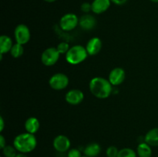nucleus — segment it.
<instances>
[{"label":"nucleus","instance_id":"nucleus-1","mask_svg":"<svg viewBox=\"0 0 158 157\" xmlns=\"http://www.w3.org/2000/svg\"><path fill=\"white\" fill-rule=\"evenodd\" d=\"M89 89L91 94L100 99H107L113 92V86L103 77L97 76L89 81Z\"/></svg>","mask_w":158,"mask_h":157},{"label":"nucleus","instance_id":"nucleus-2","mask_svg":"<svg viewBox=\"0 0 158 157\" xmlns=\"http://www.w3.org/2000/svg\"><path fill=\"white\" fill-rule=\"evenodd\" d=\"M13 146L20 153H29L36 148V137L34 134L29 133L27 132H23L14 138Z\"/></svg>","mask_w":158,"mask_h":157},{"label":"nucleus","instance_id":"nucleus-3","mask_svg":"<svg viewBox=\"0 0 158 157\" xmlns=\"http://www.w3.org/2000/svg\"><path fill=\"white\" fill-rule=\"evenodd\" d=\"M66 60L70 65H78L86 59L88 55L86 47L80 45L72 46L66 54Z\"/></svg>","mask_w":158,"mask_h":157},{"label":"nucleus","instance_id":"nucleus-4","mask_svg":"<svg viewBox=\"0 0 158 157\" xmlns=\"http://www.w3.org/2000/svg\"><path fill=\"white\" fill-rule=\"evenodd\" d=\"M69 83V77L64 73L57 72L52 75L49 80V85L51 89L56 91H60L65 89Z\"/></svg>","mask_w":158,"mask_h":157},{"label":"nucleus","instance_id":"nucleus-5","mask_svg":"<svg viewBox=\"0 0 158 157\" xmlns=\"http://www.w3.org/2000/svg\"><path fill=\"white\" fill-rule=\"evenodd\" d=\"M60 57V52L56 48L49 47L45 49L41 54L42 63L46 66H52L59 61Z\"/></svg>","mask_w":158,"mask_h":157},{"label":"nucleus","instance_id":"nucleus-6","mask_svg":"<svg viewBox=\"0 0 158 157\" xmlns=\"http://www.w3.org/2000/svg\"><path fill=\"white\" fill-rule=\"evenodd\" d=\"M14 38L15 42L21 45H26L31 38V32L29 27L25 24H19L14 30Z\"/></svg>","mask_w":158,"mask_h":157},{"label":"nucleus","instance_id":"nucleus-7","mask_svg":"<svg viewBox=\"0 0 158 157\" xmlns=\"http://www.w3.org/2000/svg\"><path fill=\"white\" fill-rule=\"evenodd\" d=\"M79 20L80 18L76 14L66 13L60 18V26L62 30L65 32H70L76 29V27L78 26Z\"/></svg>","mask_w":158,"mask_h":157},{"label":"nucleus","instance_id":"nucleus-8","mask_svg":"<svg viewBox=\"0 0 158 157\" xmlns=\"http://www.w3.org/2000/svg\"><path fill=\"white\" fill-rule=\"evenodd\" d=\"M54 149L59 152H66L70 149L71 142L69 139L65 135H58L52 141Z\"/></svg>","mask_w":158,"mask_h":157},{"label":"nucleus","instance_id":"nucleus-9","mask_svg":"<svg viewBox=\"0 0 158 157\" xmlns=\"http://www.w3.org/2000/svg\"><path fill=\"white\" fill-rule=\"evenodd\" d=\"M126 78L125 70L121 67H116L110 72L108 75V80L112 86H117L122 84Z\"/></svg>","mask_w":158,"mask_h":157},{"label":"nucleus","instance_id":"nucleus-10","mask_svg":"<svg viewBox=\"0 0 158 157\" xmlns=\"http://www.w3.org/2000/svg\"><path fill=\"white\" fill-rule=\"evenodd\" d=\"M84 99V93L80 89H73L68 91L65 95L66 103L72 106L80 105Z\"/></svg>","mask_w":158,"mask_h":157},{"label":"nucleus","instance_id":"nucleus-11","mask_svg":"<svg viewBox=\"0 0 158 157\" xmlns=\"http://www.w3.org/2000/svg\"><path fill=\"white\" fill-rule=\"evenodd\" d=\"M97 25V19L94 15L90 14H84L82 15L79 20V26L83 30L90 31Z\"/></svg>","mask_w":158,"mask_h":157},{"label":"nucleus","instance_id":"nucleus-12","mask_svg":"<svg viewBox=\"0 0 158 157\" xmlns=\"http://www.w3.org/2000/svg\"><path fill=\"white\" fill-rule=\"evenodd\" d=\"M102 41L98 37H94L90 38L86 43V49L89 55H96L100 52L102 49Z\"/></svg>","mask_w":158,"mask_h":157},{"label":"nucleus","instance_id":"nucleus-13","mask_svg":"<svg viewBox=\"0 0 158 157\" xmlns=\"http://www.w3.org/2000/svg\"><path fill=\"white\" fill-rule=\"evenodd\" d=\"M91 5H92V12L99 15L108 10L111 5V1L110 0H94Z\"/></svg>","mask_w":158,"mask_h":157},{"label":"nucleus","instance_id":"nucleus-14","mask_svg":"<svg viewBox=\"0 0 158 157\" xmlns=\"http://www.w3.org/2000/svg\"><path fill=\"white\" fill-rule=\"evenodd\" d=\"M25 129L27 132L35 135L39 131L40 127V123L36 117L31 116L29 117L25 122Z\"/></svg>","mask_w":158,"mask_h":157},{"label":"nucleus","instance_id":"nucleus-15","mask_svg":"<svg viewBox=\"0 0 158 157\" xmlns=\"http://www.w3.org/2000/svg\"><path fill=\"white\" fill-rule=\"evenodd\" d=\"M101 152V146L97 143H90L83 149V154L88 157H97Z\"/></svg>","mask_w":158,"mask_h":157},{"label":"nucleus","instance_id":"nucleus-16","mask_svg":"<svg viewBox=\"0 0 158 157\" xmlns=\"http://www.w3.org/2000/svg\"><path fill=\"white\" fill-rule=\"evenodd\" d=\"M13 45L11 37L6 35H1L0 37V53L4 55L7 52H10Z\"/></svg>","mask_w":158,"mask_h":157},{"label":"nucleus","instance_id":"nucleus-17","mask_svg":"<svg viewBox=\"0 0 158 157\" xmlns=\"http://www.w3.org/2000/svg\"><path fill=\"white\" fill-rule=\"evenodd\" d=\"M144 140L151 146H158V127L150 129L144 135Z\"/></svg>","mask_w":158,"mask_h":157},{"label":"nucleus","instance_id":"nucleus-18","mask_svg":"<svg viewBox=\"0 0 158 157\" xmlns=\"http://www.w3.org/2000/svg\"><path fill=\"white\" fill-rule=\"evenodd\" d=\"M137 154L138 157H151L152 156V149L147 143H139L137 147Z\"/></svg>","mask_w":158,"mask_h":157},{"label":"nucleus","instance_id":"nucleus-19","mask_svg":"<svg viewBox=\"0 0 158 157\" xmlns=\"http://www.w3.org/2000/svg\"><path fill=\"white\" fill-rule=\"evenodd\" d=\"M24 53V47H23V45L19 44V43L15 42L13 45L12 48L11 49L10 54L13 58H19Z\"/></svg>","mask_w":158,"mask_h":157},{"label":"nucleus","instance_id":"nucleus-20","mask_svg":"<svg viewBox=\"0 0 158 157\" xmlns=\"http://www.w3.org/2000/svg\"><path fill=\"white\" fill-rule=\"evenodd\" d=\"M2 150V155L4 157H15L19 152L13 145L12 146L6 145Z\"/></svg>","mask_w":158,"mask_h":157},{"label":"nucleus","instance_id":"nucleus-21","mask_svg":"<svg viewBox=\"0 0 158 157\" xmlns=\"http://www.w3.org/2000/svg\"><path fill=\"white\" fill-rule=\"evenodd\" d=\"M117 157H137V152L131 148L126 147L119 150Z\"/></svg>","mask_w":158,"mask_h":157},{"label":"nucleus","instance_id":"nucleus-22","mask_svg":"<svg viewBox=\"0 0 158 157\" xmlns=\"http://www.w3.org/2000/svg\"><path fill=\"white\" fill-rule=\"evenodd\" d=\"M69 49H70V46H69V43L66 42H61L56 46L57 51L60 52V55H63V54L66 55Z\"/></svg>","mask_w":158,"mask_h":157},{"label":"nucleus","instance_id":"nucleus-23","mask_svg":"<svg viewBox=\"0 0 158 157\" xmlns=\"http://www.w3.org/2000/svg\"><path fill=\"white\" fill-rule=\"evenodd\" d=\"M120 149H117L115 146H110L106 149V154L107 157H117Z\"/></svg>","mask_w":158,"mask_h":157},{"label":"nucleus","instance_id":"nucleus-24","mask_svg":"<svg viewBox=\"0 0 158 157\" xmlns=\"http://www.w3.org/2000/svg\"><path fill=\"white\" fill-rule=\"evenodd\" d=\"M67 157H83V155H82V152L80 149L73 148L68 151Z\"/></svg>","mask_w":158,"mask_h":157},{"label":"nucleus","instance_id":"nucleus-25","mask_svg":"<svg viewBox=\"0 0 158 157\" xmlns=\"http://www.w3.org/2000/svg\"><path fill=\"white\" fill-rule=\"evenodd\" d=\"M80 9L83 12L87 14L90 11H92V5H91V3L89 2H83L80 6Z\"/></svg>","mask_w":158,"mask_h":157},{"label":"nucleus","instance_id":"nucleus-26","mask_svg":"<svg viewBox=\"0 0 158 157\" xmlns=\"http://www.w3.org/2000/svg\"><path fill=\"white\" fill-rule=\"evenodd\" d=\"M6 146V140L2 135H0V148L2 149Z\"/></svg>","mask_w":158,"mask_h":157},{"label":"nucleus","instance_id":"nucleus-27","mask_svg":"<svg viewBox=\"0 0 158 157\" xmlns=\"http://www.w3.org/2000/svg\"><path fill=\"white\" fill-rule=\"evenodd\" d=\"M111 2H113L114 4L117 5V6H122V5L125 4L128 0H110Z\"/></svg>","mask_w":158,"mask_h":157},{"label":"nucleus","instance_id":"nucleus-28","mask_svg":"<svg viewBox=\"0 0 158 157\" xmlns=\"http://www.w3.org/2000/svg\"><path fill=\"white\" fill-rule=\"evenodd\" d=\"M5 128V121L2 116H0V132H2Z\"/></svg>","mask_w":158,"mask_h":157},{"label":"nucleus","instance_id":"nucleus-29","mask_svg":"<svg viewBox=\"0 0 158 157\" xmlns=\"http://www.w3.org/2000/svg\"><path fill=\"white\" fill-rule=\"evenodd\" d=\"M15 157H28L27 155H26V154H24V153H20V152H19L18 154L16 155V156Z\"/></svg>","mask_w":158,"mask_h":157},{"label":"nucleus","instance_id":"nucleus-30","mask_svg":"<svg viewBox=\"0 0 158 157\" xmlns=\"http://www.w3.org/2000/svg\"><path fill=\"white\" fill-rule=\"evenodd\" d=\"M43 1L46 2L52 3V2H56V0H43Z\"/></svg>","mask_w":158,"mask_h":157},{"label":"nucleus","instance_id":"nucleus-31","mask_svg":"<svg viewBox=\"0 0 158 157\" xmlns=\"http://www.w3.org/2000/svg\"><path fill=\"white\" fill-rule=\"evenodd\" d=\"M150 1L153 2L154 3H158V0H150Z\"/></svg>","mask_w":158,"mask_h":157},{"label":"nucleus","instance_id":"nucleus-32","mask_svg":"<svg viewBox=\"0 0 158 157\" xmlns=\"http://www.w3.org/2000/svg\"><path fill=\"white\" fill-rule=\"evenodd\" d=\"M83 157H88V156H86V155H83Z\"/></svg>","mask_w":158,"mask_h":157},{"label":"nucleus","instance_id":"nucleus-33","mask_svg":"<svg viewBox=\"0 0 158 157\" xmlns=\"http://www.w3.org/2000/svg\"><path fill=\"white\" fill-rule=\"evenodd\" d=\"M1 157H2V156H1Z\"/></svg>","mask_w":158,"mask_h":157},{"label":"nucleus","instance_id":"nucleus-34","mask_svg":"<svg viewBox=\"0 0 158 157\" xmlns=\"http://www.w3.org/2000/svg\"><path fill=\"white\" fill-rule=\"evenodd\" d=\"M157 157H158V156H157Z\"/></svg>","mask_w":158,"mask_h":157}]
</instances>
